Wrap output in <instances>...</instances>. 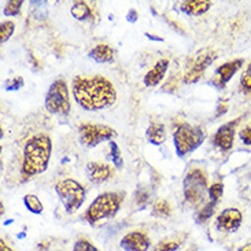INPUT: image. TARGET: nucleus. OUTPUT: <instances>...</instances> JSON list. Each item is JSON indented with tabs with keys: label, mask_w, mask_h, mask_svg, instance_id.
<instances>
[{
	"label": "nucleus",
	"mask_w": 251,
	"mask_h": 251,
	"mask_svg": "<svg viewBox=\"0 0 251 251\" xmlns=\"http://www.w3.org/2000/svg\"><path fill=\"white\" fill-rule=\"evenodd\" d=\"M14 30H15L14 22H11V21L3 22V24L0 25V41H1V43H6V41L11 37V34L14 33Z\"/></svg>",
	"instance_id": "obj_24"
},
{
	"label": "nucleus",
	"mask_w": 251,
	"mask_h": 251,
	"mask_svg": "<svg viewBox=\"0 0 251 251\" xmlns=\"http://www.w3.org/2000/svg\"><path fill=\"white\" fill-rule=\"evenodd\" d=\"M146 136L149 142L154 146H161L166 140V133H165V126L162 124H151L146 132Z\"/></svg>",
	"instance_id": "obj_18"
},
{
	"label": "nucleus",
	"mask_w": 251,
	"mask_h": 251,
	"mask_svg": "<svg viewBox=\"0 0 251 251\" xmlns=\"http://www.w3.org/2000/svg\"><path fill=\"white\" fill-rule=\"evenodd\" d=\"M72 89L75 102L89 111L106 109L117 100L116 87L102 75H95L92 78L75 77Z\"/></svg>",
	"instance_id": "obj_1"
},
{
	"label": "nucleus",
	"mask_w": 251,
	"mask_h": 251,
	"mask_svg": "<svg viewBox=\"0 0 251 251\" xmlns=\"http://www.w3.org/2000/svg\"><path fill=\"white\" fill-rule=\"evenodd\" d=\"M88 55L99 63H107L114 59V50L107 44H98L89 51Z\"/></svg>",
	"instance_id": "obj_17"
},
{
	"label": "nucleus",
	"mask_w": 251,
	"mask_h": 251,
	"mask_svg": "<svg viewBox=\"0 0 251 251\" xmlns=\"http://www.w3.org/2000/svg\"><path fill=\"white\" fill-rule=\"evenodd\" d=\"M225 111H226V100H220V103H218V109H217V117L223 116Z\"/></svg>",
	"instance_id": "obj_34"
},
{
	"label": "nucleus",
	"mask_w": 251,
	"mask_h": 251,
	"mask_svg": "<svg viewBox=\"0 0 251 251\" xmlns=\"http://www.w3.org/2000/svg\"><path fill=\"white\" fill-rule=\"evenodd\" d=\"M80 143L87 149H94L99 143L113 139L117 132L107 125H98V124H81L78 128Z\"/></svg>",
	"instance_id": "obj_9"
},
{
	"label": "nucleus",
	"mask_w": 251,
	"mask_h": 251,
	"mask_svg": "<svg viewBox=\"0 0 251 251\" xmlns=\"http://www.w3.org/2000/svg\"><path fill=\"white\" fill-rule=\"evenodd\" d=\"M110 150H111V159L116 165L117 168H121L123 166V158L120 155V149L114 142H110Z\"/></svg>",
	"instance_id": "obj_29"
},
{
	"label": "nucleus",
	"mask_w": 251,
	"mask_h": 251,
	"mask_svg": "<svg viewBox=\"0 0 251 251\" xmlns=\"http://www.w3.org/2000/svg\"><path fill=\"white\" fill-rule=\"evenodd\" d=\"M152 214L155 217L168 218L172 214V207H170V204L166 201H158L152 206Z\"/></svg>",
	"instance_id": "obj_21"
},
{
	"label": "nucleus",
	"mask_w": 251,
	"mask_h": 251,
	"mask_svg": "<svg viewBox=\"0 0 251 251\" xmlns=\"http://www.w3.org/2000/svg\"><path fill=\"white\" fill-rule=\"evenodd\" d=\"M22 4H24V1H21V0H11V1H7L3 13H4V15H8V17H15V15L20 14V10L21 7H22Z\"/></svg>",
	"instance_id": "obj_25"
},
{
	"label": "nucleus",
	"mask_w": 251,
	"mask_h": 251,
	"mask_svg": "<svg viewBox=\"0 0 251 251\" xmlns=\"http://www.w3.org/2000/svg\"><path fill=\"white\" fill-rule=\"evenodd\" d=\"M207 191V177L199 168L191 169L184 178V198L192 207H201L204 204Z\"/></svg>",
	"instance_id": "obj_4"
},
{
	"label": "nucleus",
	"mask_w": 251,
	"mask_h": 251,
	"mask_svg": "<svg viewBox=\"0 0 251 251\" xmlns=\"http://www.w3.org/2000/svg\"><path fill=\"white\" fill-rule=\"evenodd\" d=\"M211 7V1H206V0H188V1H183L181 3V11L188 15H202L206 11H209Z\"/></svg>",
	"instance_id": "obj_16"
},
{
	"label": "nucleus",
	"mask_w": 251,
	"mask_h": 251,
	"mask_svg": "<svg viewBox=\"0 0 251 251\" xmlns=\"http://www.w3.org/2000/svg\"><path fill=\"white\" fill-rule=\"evenodd\" d=\"M239 123H240V118L235 120V121H229L228 124L223 125L221 128H218L217 132L213 135V140H211L213 144L221 151L231 150L233 146V139H235V129Z\"/></svg>",
	"instance_id": "obj_10"
},
{
	"label": "nucleus",
	"mask_w": 251,
	"mask_h": 251,
	"mask_svg": "<svg viewBox=\"0 0 251 251\" xmlns=\"http://www.w3.org/2000/svg\"><path fill=\"white\" fill-rule=\"evenodd\" d=\"M123 198V194H118V192H106V194L99 195L91 203L88 210L85 211V220L91 224H94L103 218L114 217L117 211L121 207Z\"/></svg>",
	"instance_id": "obj_3"
},
{
	"label": "nucleus",
	"mask_w": 251,
	"mask_h": 251,
	"mask_svg": "<svg viewBox=\"0 0 251 251\" xmlns=\"http://www.w3.org/2000/svg\"><path fill=\"white\" fill-rule=\"evenodd\" d=\"M190 251H197V250H195V249H194V250H190Z\"/></svg>",
	"instance_id": "obj_38"
},
{
	"label": "nucleus",
	"mask_w": 251,
	"mask_h": 251,
	"mask_svg": "<svg viewBox=\"0 0 251 251\" xmlns=\"http://www.w3.org/2000/svg\"><path fill=\"white\" fill-rule=\"evenodd\" d=\"M242 66H243V59H233V61L226 62L224 65L218 66L217 70H216V77L213 80L214 85L218 88H225L228 81L236 75V72Z\"/></svg>",
	"instance_id": "obj_12"
},
{
	"label": "nucleus",
	"mask_w": 251,
	"mask_h": 251,
	"mask_svg": "<svg viewBox=\"0 0 251 251\" xmlns=\"http://www.w3.org/2000/svg\"><path fill=\"white\" fill-rule=\"evenodd\" d=\"M55 191L69 214L75 213L85 201V188L73 178H65L56 183Z\"/></svg>",
	"instance_id": "obj_5"
},
{
	"label": "nucleus",
	"mask_w": 251,
	"mask_h": 251,
	"mask_svg": "<svg viewBox=\"0 0 251 251\" xmlns=\"http://www.w3.org/2000/svg\"><path fill=\"white\" fill-rule=\"evenodd\" d=\"M72 15L75 17V20L85 21L92 18V10L88 6V3L85 1H75V4L72 6Z\"/></svg>",
	"instance_id": "obj_19"
},
{
	"label": "nucleus",
	"mask_w": 251,
	"mask_h": 251,
	"mask_svg": "<svg viewBox=\"0 0 251 251\" xmlns=\"http://www.w3.org/2000/svg\"><path fill=\"white\" fill-rule=\"evenodd\" d=\"M223 192H224L223 183H214L209 188V197L213 202H218V199L223 197Z\"/></svg>",
	"instance_id": "obj_26"
},
{
	"label": "nucleus",
	"mask_w": 251,
	"mask_h": 251,
	"mask_svg": "<svg viewBox=\"0 0 251 251\" xmlns=\"http://www.w3.org/2000/svg\"><path fill=\"white\" fill-rule=\"evenodd\" d=\"M243 221L238 209H226L217 217V228L221 232H235Z\"/></svg>",
	"instance_id": "obj_13"
},
{
	"label": "nucleus",
	"mask_w": 251,
	"mask_h": 251,
	"mask_svg": "<svg viewBox=\"0 0 251 251\" xmlns=\"http://www.w3.org/2000/svg\"><path fill=\"white\" fill-rule=\"evenodd\" d=\"M128 21L129 22H136V21H137V13H136L135 10H130V11H129Z\"/></svg>",
	"instance_id": "obj_35"
},
{
	"label": "nucleus",
	"mask_w": 251,
	"mask_h": 251,
	"mask_svg": "<svg viewBox=\"0 0 251 251\" xmlns=\"http://www.w3.org/2000/svg\"><path fill=\"white\" fill-rule=\"evenodd\" d=\"M0 251H13V250L8 247V245L4 243V240H1V242H0Z\"/></svg>",
	"instance_id": "obj_36"
},
{
	"label": "nucleus",
	"mask_w": 251,
	"mask_h": 251,
	"mask_svg": "<svg viewBox=\"0 0 251 251\" xmlns=\"http://www.w3.org/2000/svg\"><path fill=\"white\" fill-rule=\"evenodd\" d=\"M73 251H99L95 246L92 245L91 242H88L87 239H78L75 243Z\"/></svg>",
	"instance_id": "obj_27"
},
{
	"label": "nucleus",
	"mask_w": 251,
	"mask_h": 251,
	"mask_svg": "<svg viewBox=\"0 0 251 251\" xmlns=\"http://www.w3.org/2000/svg\"><path fill=\"white\" fill-rule=\"evenodd\" d=\"M206 132L201 126L183 124L175 132V147L178 156H184L197 150L204 140Z\"/></svg>",
	"instance_id": "obj_6"
},
{
	"label": "nucleus",
	"mask_w": 251,
	"mask_h": 251,
	"mask_svg": "<svg viewBox=\"0 0 251 251\" xmlns=\"http://www.w3.org/2000/svg\"><path fill=\"white\" fill-rule=\"evenodd\" d=\"M24 203L26 206V209L30 213H33V214H41L43 213V203L40 202V199L36 197V195H32V194H29L26 197L24 198Z\"/></svg>",
	"instance_id": "obj_20"
},
{
	"label": "nucleus",
	"mask_w": 251,
	"mask_h": 251,
	"mask_svg": "<svg viewBox=\"0 0 251 251\" xmlns=\"http://www.w3.org/2000/svg\"><path fill=\"white\" fill-rule=\"evenodd\" d=\"M216 206H217V202H213V201H210L209 203H204L203 206H202L201 211L198 213V223H204V221H207V220L213 216Z\"/></svg>",
	"instance_id": "obj_23"
},
{
	"label": "nucleus",
	"mask_w": 251,
	"mask_h": 251,
	"mask_svg": "<svg viewBox=\"0 0 251 251\" xmlns=\"http://www.w3.org/2000/svg\"><path fill=\"white\" fill-rule=\"evenodd\" d=\"M111 173H113V169L106 163L89 162L87 165V175L92 183L99 184L106 181L107 178H110Z\"/></svg>",
	"instance_id": "obj_14"
},
{
	"label": "nucleus",
	"mask_w": 251,
	"mask_h": 251,
	"mask_svg": "<svg viewBox=\"0 0 251 251\" xmlns=\"http://www.w3.org/2000/svg\"><path fill=\"white\" fill-rule=\"evenodd\" d=\"M135 198H136V202H137L139 204H146L147 202H149V199H150L149 191L139 190L135 194Z\"/></svg>",
	"instance_id": "obj_31"
},
{
	"label": "nucleus",
	"mask_w": 251,
	"mask_h": 251,
	"mask_svg": "<svg viewBox=\"0 0 251 251\" xmlns=\"http://www.w3.org/2000/svg\"><path fill=\"white\" fill-rule=\"evenodd\" d=\"M239 137L242 139V142L247 144V146H251V128H243L239 133Z\"/></svg>",
	"instance_id": "obj_32"
},
{
	"label": "nucleus",
	"mask_w": 251,
	"mask_h": 251,
	"mask_svg": "<svg viewBox=\"0 0 251 251\" xmlns=\"http://www.w3.org/2000/svg\"><path fill=\"white\" fill-rule=\"evenodd\" d=\"M46 109L51 114L68 116L70 113V98L68 84L63 80H55L48 88L46 96Z\"/></svg>",
	"instance_id": "obj_7"
},
{
	"label": "nucleus",
	"mask_w": 251,
	"mask_h": 251,
	"mask_svg": "<svg viewBox=\"0 0 251 251\" xmlns=\"http://www.w3.org/2000/svg\"><path fill=\"white\" fill-rule=\"evenodd\" d=\"M120 245L125 251H147L150 249L151 242L146 233L140 231H133L126 233L121 239Z\"/></svg>",
	"instance_id": "obj_11"
},
{
	"label": "nucleus",
	"mask_w": 251,
	"mask_h": 251,
	"mask_svg": "<svg viewBox=\"0 0 251 251\" xmlns=\"http://www.w3.org/2000/svg\"><path fill=\"white\" fill-rule=\"evenodd\" d=\"M239 251H251V243H247V245H245L243 247H240Z\"/></svg>",
	"instance_id": "obj_37"
},
{
	"label": "nucleus",
	"mask_w": 251,
	"mask_h": 251,
	"mask_svg": "<svg viewBox=\"0 0 251 251\" xmlns=\"http://www.w3.org/2000/svg\"><path fill=\"white\" fill-rule=\"evenodd\" d=\"M24 85V78L22 77H15L13 80H8L4 85L6 91H17Z\"/></svg>",
	"instance_id": "obj_30"
},
{
	"label": "nucleus",
	"mask_w": 251,
	"mask_h": 251,
	"mask_svg": "<svg viewBox=\"0 0 251 251\" xmlns=\"http://www.w3.org/2000/svg\"><path fill=\"white\" fill-rule=\"evenodd\" d=\"M181 239H165L162 242H159L154 251H176L180 245H181Z\"/></svg>",
	"instance_id": "obj_22"
},
{
	"label": "nucleus",
	"mask_w": 251,
	"mask_h": 251,
	"mask_svg": "<svg viewBox=\"0 0 251 251\" xmlns=\"http://www.w3.org/2000/svg\"><path fill=\"white\" fill-rule=\"evenodd\" d=\"M240 87L245 91H250L251 89V62L249 63V66L243 72L242 78H240Z\"/></svg>",
	"instance_id": "obj_28"
},
{
	"label": "nucleus",
	"mask_w": 251,
	"mask_h": 251,
	"mask_svg": "<svg viewBox=\"0 0 251 251\" xmlns=\"http://www.w3.org/2000/svg\"><path fill=\"white\" fill-rule=\"evenodd\" d=\"M216 58H217L216 51H213L210 48L199 51L195 56H192L188 61L187 72L184 75L183 81L185 84H195V82L199 81L201 77L203 75L204 70L216 61Z\"/></svg>",
	"instance_id": "obj_8"
},
{
	"label": "nucleus",
	"mask_w": 251,
	"mask_h": 251,
	"mask_svg": "<svg viewBox=\"0 0 251 251\" xmlns=\"http://www.w3.org/2000/svg\"><path fill=\"white\" fill-rule=\"evenodd\" d=\"M169 68V59H161L154 65V68L144 75V84L147 87H154L163 78L166 70Z\"/></svg>",
	"instance_id": "obj_15"
},
{
	"label": "nucleus",
	"mask_w": 251,
	"mask_h": 251,
	"mask_svg": "<svg viewBox=\"0 0 251 251\" xmlns=\"http://www.w3.org/2000/svg\"><path fill=\"white\" fill-rule=\"evenodd\" d=\"M52 151V142L50 136L40 133L32 136L25 144L24 150V162H22V173L24 176L30 177L40 175L47 169L50 158Z\"/></svg>",
	"instance_id": "obj_2"
},
{
	"label": "nucleus",
	"mask_w": 251,
	"mask_h": 251,
	"mask_svg": "<svg viewBox=\"0 0 251 251\" xmlns=\"http://www.w3.org/2000/svg\"><path fill=\"white\" fill-rule=\"evenodd\" d=\"M163 91H169V92H175L177 89V81H175V80H172V81H169L168 84H165L162 87Z\"/></svg>",
	"instance_id": "obj_33"
}]
</instances>
